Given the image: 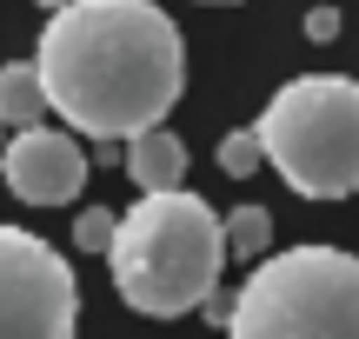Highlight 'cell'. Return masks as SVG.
Returning a JSON list of instances; mask_svg holds the SVG:
<instances>
[{"label": "cell", "mask_w": 359, "mask_h": 339, "mask_svg": "<svg viewBox=\"0 0 359 339\" xmlns=\"http://www.w3.org/2000/svg\"><path fill=\"white\" fill-rule=\"evenodd\" d=\"M34 74L74 133L120 146L167 127L187 93V47L154 0H80L40 27Z\"/></svg>", "instance_id": "obj_1"}, {"label": "cell", "mask_w": 359, "mask_h": 339, "mask_svg": "<svg viewBox=\"0 0 359 339\" xmlns=\"http://www.w3.org/2000/svg\"><path fill=\"white\" fill-rule=\"evenodd\" d=\"M219 266H226V220L187 186L140 193L114 233V253H107L114 293L147 319L200 313L219 293Z\"/></svg>", "instance_id": "obj_2"}, {"label": "cell", "mask_w": 359, "mask_h": 339, "mask_svg": "<svg viewBox=\"0 0 359 339\" xmlns=\"http://www.w3.org/2000/svg\"><path fill=\"white\" fill-rule=\"evenodd\" d=\"M266 167L306 200L359 193V80L353 74H299L259 113Z\"/></svg>", "instance_id": "obj_3"}, {"label": "cell", "mask_w": 359, "mask_h": 339, "mask_svg": "<svg viewBox=\"0 0 359 339\" xmlns=\"http://www.w3.org/2000/svg\"><path fill=\"white\" fill-rule=\"evenodd\" d=\"M226 339H359V253L286 247L233 293Z\"/></svg>", "instance_id": "obj_4"}, {"label": "cell", "mask_w": 359, "mask_h": 339, "mask_svg": "<svg viewBox=\"0 0 359 339\" xmlns=\"http://www.w3.org/2000/svg\"><path fill=\"white\" fill-rule=\"evenodd\" d=\"M0 339H80V286L60 247L0 226Z\"/></svg>", "instance_id": "obj_5"}, {"label": "cell", "mask_w": 359, "mask_h": 339, "mask_svg": "<svg viewBox=\"0 0 359 339\" xmlns=\"http://www.w3.org/2000/svg\"><path fill=\"white\" fill-rule=\"evenodd\" d=\"M0 180H7V193L27 200V207H67V200L87 186V153H80V140L60 133V127H27V133H7Z\"/></svg>", "instance_id": "obj_6"}, {"label": "cell", "mask_w": 359, "mask_h": 339, "mask_svg": "<svg viewBox=\"0 0 359 339\" xmlns=\"http://www.w3.org/2000/svg\"><path fill=\"white\" fill-rule=\"evenodd\" d=\"M127 173H133L140 193H180V186H187V140L167 133V127L127 140Z\"/></svg>", "instance_id": "obj_7"}, {"label": "cell", "mask_w": 359, "mask_h": 339, "mask_svg": "<svg viewBox=\"0 0 359 339\" xmlns=\"http://www.w3.org/2000/svg\"><path fill=\"white\" fill-rule=\"evenodd\" d=\"M40 113H47V93H40V74L20 60H0V127L7 133H27L40 127Z\"/></svg>", "instance_id": "obj_8"}, {"label": "cell", "mask_w": 359, "mask_h": 339, "mask_svg": "<svg viewBox=\"0 0 359 339\" xmlns=\"http://www.w3.org/2000/svg\"><path fill=\"white\" fill-rule=\"evenodd\" d=\"M273 247V213L266 207H233L226 213V253L233 260H266Z\"/></svg>", "instance_id": "obj_9"}, {"label": "cell", "mask_w": 359, "mask_h": 339, "mask_svg": "<svg viewBox=\"0 0 359 339\" xmlns=\"http://www.w3.org/2000/svg\"><path fill=\"white\" fill-rule=\"evenodd\" d=\"M266 167V146H259L253 127H233L226 140H219V173H233V180H246V173Z\"/></svg>", "instance_id": "obj_10"}, {"label": "cell", "mask_w": 359, "mask_h": 339, "mask_svg": "<svg viewBox=\"0 0 359 339\" xmlns=\"http://www.w3.org/2000/svg\"><path fill=\"white\" fill-rule=\"evenodd\" d=\"M114 233H120V220H114L107 207H87V213L74 220V247H80V253H114Z\"/></svg>", "instance_id": "obj_11"}, {"label": "cell", "mask_w": 359, "mask_h": 339, "mask_svg": "<svg viewBox=\"0 0 359 339\" xmlns=\"http://www.w3.org/2000/svg\"><path fill=\"white\" fill-rule=\"evenodd\" d=\"M306 40H339V7H313L306 13Z\"/></svg>", "instance_id": "obj_12"}, {"label": "cell", "mask_w": 359, "mask_h": 339, "mask_svg": "<svg viewBox=\"0 0 359 339\" xmlns=\"http://www.w3.org/2000/svg\"><path fill=\"white\" fill-rule=\"evenodd\" d=\"M34 7H47V20H53V13H67V7H80V0H34Z\"/></svg>", "instance_id": "obj_13"}, {"label": "cell", "mask_w": 359, "mask_h": 339, "mask_svg": "<svg viewBox=\"0 0 359 339\" xmlns=\"http://www.w3.org/2000/svg\"><path fill=\"white\" fill-rule=\"evenodd\" d=\"M0 153H7V127H0Z\"/></svg>", "instance_id": "obj_14"}]
</instances>
